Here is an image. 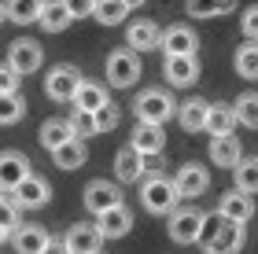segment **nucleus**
<instances>
[{"label": "nucleus", "instance_id": "nucleus-1", "mask_svg": "<svg viewBox=\"0 0 258 254\" xmlns=\"http://www.w3.org/2000/svg\"><path fill=\"white\" fill-rule=\"evenodd\" d=\"M243 239H247V228L236 221H225L221 214L203 217V232H199V243L203 254H240Z\"/></svg>", "mask_w": 258, "mask_h": 254}, {"label": "nucleus", "instance_id": "nucleus-2", "mask_svg": "<svg viewBox=\"0 0 258 254\" xmlns=\"http://www.w3.org/2000/svg\"><path fill=\"white\" fill-rule=\"evenodd\" d=\"M140 203H144L148 214L166 217V214H173V210L181 206V195H177V188H173L170 177H162V173H151V177L140 181Z\"/></svg>", "mask_w": 258, "mask_h": 254}, {"label": "nucleus", "instance_id": "nucleus-3", "mask_svg": "<svg viewBox=\"0 0 258 254\" xmlns=\"http://www.w3.org/2000/svg\"><path fill=\"white\" fill-rule=\"evenodd\" d=\"M173 111H177V103H173V96H170L166 89H144L133 100L137 122H148V125H166Z\"/></svg>", "mask_w": 258, "mask_h": 254}, {"label": "nucleus", "instance_id": "nucleus-4", "mask_svg": "<svg viewBox=\"0 0 258 254\" xmlns=\"http://www.w3.org/2000/svg\"><path fill=\"white\" fill-rule=\"evenodd\" d=\"M170 217V225H166V232L173 243H181V247H188V243H199V232H203V210H196V206H177Z\"/></svg>", "mask_w": 258, "mask_h": 254}, {"label": "nucleus", "instance_id": "nucleus-5", "mask_svg": "<svg viewBox=\"0 0 258 254\" xmlns=\"http://www.w3.org/2000/svg\"><path fill=\"white\" fill-rule=\"evenodd\" d=\"M81 81H85V77H81L78 66H70V63H55L52 70H48V77H44V96L55 100V103H70Z\"/></svg>", "mask_w": 258, "mask_h": 254}, {"label": "nucleus", "instance_id": "nucleus-6", "mask_svg": "<svg viewBox=\"0 0 258 254\" xmlns=\"http://www.w3.org/2000/svg\"><path fill=\"white\" fill-rule=\"evenodd\" d=\"M41 63H44V48H41L37 41L19 37V41H11V44H8V66H11V70H15L19 77L37 74V70H41Z\"/></svg>", "mask_w": 258, "mask_h": 254}, {"label": "nucleus", "instance_id": "nucleus-7", "mask_svg": "<svg viewBox=\"0 0 258 254\" xmlns=\"http://www.w3.org/2000/svg\"><path fill=\"white\" fill-rule=\"evenodd\" d=\"M107 77L114 89H129L140 77V55L133 48H118L107 55Z\"/></svg>", "mask_w": 258, "mask_h": 254}, {"label": "nucleus", "instance_id": "nucleus-8", "mask_svg": "<svg viewBox=\"0 0 258 254\" xmlns=\"http://www.w3.org/2000/svg\"><path fill=\"white\" fill-rule=\"evenodd\" d=\"M30 158L22 155V151H15V147H8V151H0V192L4 195H11L19 188L22 181L30 177Z\"/></svg>", "mask_w": 258, "mask_h": 254}, {"label": "nucleus", "instance_id": "nucleus-9", "mask_svg": "<svg viewBox=\"0 0 258 254\" xmlns=\"http://www.w3.org/2000/svg\"><path fill=\"white\" fill-rule=\"evenodd\" d=\"M11 199H15L19 210H41V206L52 199V188H48V181H44V177L30 173V177L22 181L15 192H11Z\"/></svg>", "mask_w": 258, "mask_h": 254}, {"label": "nucleus", "instance_id": "nucleus-10", "mask_svg": "<svg viewBox=\"0 0 258 254\" xmlns=\"http://www.w3.org/2000/svg\"><path fill=\"white\" fill-rule=\"evenodd\" d=\"M63 243H67L70 254H100L103 236H100V228L92 225V221H78V225H70V228H67Z\"/></svg>", "mask_w": 258, "mask_h": 254}, {"label": "nucleus", "instance_id": "nucleus-11", "mask_svg": "<svg viewBox=\"0 0 258 254\" xmlns=\"http://www.w3.org/2000/svg\"><path fill=\"white\" fill-rule=\"evenodd\" d=\"M173 188H177L181 199H196V195H203L210 188V170L199 162H184L177 170V177H173Z\"/></svg>", "mask_w": 258, "mask_h": 254}, {"label": "nucleus", "instance_id": "nucleus-12", "mask_svg": "<svg viewBox=\"0 0 258 254\" xmlns=\"http://www.w3.org/2000/svg\"><path fill=\"white\" fill-rule=\"evenodd\" d=\"M162 74L173 89H188L199 81V59L196 55H166L162 59Z\"/></svg>", "mask_w": 258, "mask_h": 254}, {"label": "nucleus", "instance_id": "nucleus-13", "mask_svg": "<svg viewBox=\"0 0 258 254\" xmlns=\"http://www.w3.org/2000/svg\"><path fill=\"white\" fill-rule=\"evenodd\" d=\"M118 203H122V188H118V184H111V181H92L85 188V210L92 217L107 214L111 206H118Z\"/></svg>", "mask_w": 258, "mask_h": 254}, {"label": "nucleus", "instance_id": "nucleus-14", "mask_svg": "<svg viewBox=\"0 0 258 254\" xmlns=\"http://www.w3.org/2000/svg\"><path fill=\"white\" fill-rule=\"evenodd\" d=\"M129 147L140 151V155H162V147H166V133H162V125L137 122L133 133H129Z\"/></svg>", "mask_w": 258, "mask_h": 254}, {"label": "nucleus", "instance_id": "nucleus-15", "mask_svg": "<svg viewBox=\"0 0 258 254\" xmlns=\"http://www.w3.org/2000/svg\"><path fill=\"white\" fill-rule=\"evenodd\" d=\"M159 44H162V52L166 55H196V30L192 26H184V22H177V26H170V30H162L159 33Z\"/></svg>", "mask_w": 258, "mask_h": 254}, {"label": "nucleus", "instance_id": "nucleus-16", "mask_svg": "<svg viewBox=\"0 0 258 254\" xmlns=\"http://www.w3.org/2000/svg\"><path fill=\"white\" fill-rule=\"evenodd\" d=\"M96 228H100V236H103V239H122L129 228H133V210H129L125 203L111 206L107 214H100V217H96Z\"/></svg>", "mask_w": 258, "mask_h": 254}, {"label": "nucleus", "instance_id": "nucleus-17", "mask_svg": "<svg viewBox=\"0 0 258 254\" xmlns=\"http://www.w3.org/2000/svg\"><path fill=\"white\" fill-rule=\"evenodd\" d=\"M218 214L225 221H236V225H247L254 217V195H243V192H225L218 203Z\"/></svg>", "mask_w": 258, "mask_h": 254}, {"label": "nucleus", "instance_id": "nucleus-18", "mask_svg": "<svg viewBox=\"0 0 258 254\" xmlns=\"http://www.w3.org/2000/svg\"><path fill=\"white\" fill-rule=\"evenodd\" d=\"M243 158V147H240V136L236 133H225V136H210V162L221 166V170H232Z\"/></svg>", "mask_w": 258, "mask_h": 254}, {"label": "nucleus", "instance_id": "nucleus-19", "mask_svg": "<svg viewBox=\"0 0 258 254\" xmlns=\"http://www.w3.org/2000/svg\"><path fill=\"white\" fill-rule=\"evenodd\" d=\"M114 177H118V184H140L144 181V155L125 144L122 151L114 155Z\"/></svg>", "mask_w": 258, "mask_h": 254}, {"label": "nucleus", "instance_id": "nucleus-20", "mask_svg": "<svg viewBox=\"0 0 258 254\" xmlns=\"http://www.w3.org/2000/svg\"><path fill=\"white\" fill-rule=\"evenodd\" d=\"M8 239H11V247H15V254H41L44 243H48V232H44L41 225H19Z\"/></svg>", "mask_w": 258, "mask_h": 254}, {"label": "nucleus", "instance_id": "nucleus-21", "mask_svg": "<svg viewBox=\"0 0 258 254\" xmlns=\"http://www.w3.org/2000/svg\"><path fill=\"white\" fill-rule=\"evenodd\" d=\"M159 26L151 19H137V22H129V30H125V44L129 48H140V52H148V48H159Z\"/></svg>", "mask_w": 258, "mask_h": 254}, {"label": "nucleus", "instance_id": "nucleus-22", "mask_svg": "<svg viewBox=\"0 0 258 254\" xmlns=\"http://www.w3.org/2000/svg\"><path fill=\"white\" fill-rule=\"evenodd\" d=\"M52 158H55V166H59V170H81V166L89 162V147H85V140L70 136L67 144H59L52 151Z\"/></svg>", "mask_w": 258, "mask_h": 254}, {"label": "nucleus", "instance_id": "nucleus-23", "mask_svg": "<svg viewBox=\"0 0 258 254\" xmlns=\"http://www.w3.org/2000/svg\"><path fill=\"white\" fill-rule=\"evenodd\" d=\"M207 107H210L207 100L192 96V100L177 103V111H173V114H177V122H181L184 133H199V129H203V122H207Z\"/></svg>", "mask_w": 258, "mask_h": 254}, {"label": "nucleus", "instance_id": "nucleus-24", "mask_svg": "<svg viewBox=\"0 0 258 254\" xmlns=\"http://www.w3.org/2000/svg\"><path fill=\"white\" fill-rule=\"evenodd\" d=\"M70 22H74V19L67 15L63 0H44L41 11H37V26H41L44 33H63V30L70 26Z\"/></svg>", "mask_w": 258, "mask_h": 254}, {"label": "nucleus", "instance_id": "nucleus-25", "mask_svg": "<svg viewBox=\"0 0 258 254\" xmlns=\"http://www.w3.org/2000/svg\"><path fill=\"white\" fill-rule=\"evenodd\" d=\"M203 129H207L210 136H225V133L236 129V118H232V107H229V103H210Z\"/></svg>", "mask_w": 258, "mask_h": 254}, {"label": "nucleus", "instance_id": "nucleus-26", "mask_svg": "<svg viewBox=\"0 0 258 254\" xmlns=\"http://www.w3.org/2000/svg\"><path fill=\"white\" fill-rule=\"evenodd\" d=\"M70 103H74L78 111H89V114H92L96 107H103V103H107V89H103V85H96V81H81Z\"/></svg>", "mask_w": 258, "mask_h": 254}, {"label": "nucleus", "instance_id": "nucleus-27", "mask_svg": "<svg viewBox=\"0 0 258 254\" xmlns=\"http://www.w3.org/2000/svg\"><path fill=\"white\" fill-rule=\"evenodd\" d=\"M232 177H236V192H243V195H258V155L240 158V162L232 166Z\"/></svg>", "mask_w": 258, "mask_h": 254}, {"label": "nucleus", "instance_id": "nucleus-28", "mask_svg": "<svg viewBox=\"0 0 258 254\" xmlns=\"http://www.w3.org/2000/svg\"><path fill=\"white\" fill-rule=\"evenodd\" d=\"M232 118L243 129H258V92H240L232 103Z\"/></svg>", "mask_w": 258, "mask_h": 254}, {"label": "nucleus", "instance_id": "nucleus-29", "mask_svg": "<svg viewBox=\"0 0 258 254\" xmlns=\"http://www.w3.org/2000/svg\"><path fill=\"white\" fill-rule=\"evenodd\" d=\"M240 77H247V81H258V41H243L236 48V59H232Z\"/></svg>", "mask_w": 258, "mask_h": 254}, {"label": "nucleus", "instance_id": "nucleus-30", "mask_svg": "<svg viewBox=\"0 0 258 254\" xmlns=\"http://www.w3.org/2000/svg\"><path fill=\"white\" fill-rule=\"evenodd\" d=\"M70 136H74V133H70V125H67V118H48V122L41 125L37 140L44 144V151H55V147H59V144H67Z\"/></svg>", "mask_w": 258, "mask_h": 254}, {"label": "nucleus", "instance_id": "nucleus-31", "mask_svg": "<svg viewBox=\"0 0 258 254\" xmlns=\"http://www.w3.org/2000/svg\"><path fill=\"white\" fill-rule=\"evenodd\" d=\"M41 4L44 0H4V19L19 22V26H30V22H37Z\"/></svg>", "mask_w": 258, "mask_h": 254}, {"label": "nucleus", "instance_id": "nucleus-32", "mask_svg": "<svg viewBox=\"0 0 258 254\" xmlns=\"http://www.w3.org/2000/svg\"><path fill=\"white\" fill-rule=\"evenodd\" d=\"M125 15H129V8L122 0H96V4H92V19H96L100 26H118Z\"/></svg>", "mask_w": 258, "mask_h": 254}, {"label": "nucleus", "instance_id": "nucleus-33", "mask_svg": "<svg viewBox=\"0 0 258 254\" xmlns=\"http://www.w3.org/2000/svg\"><path fill=\"white\" fill-rule=\"evenodd\" d=\"M22 114H26V100H22L19 92H8V96H0V125H15Z\"/></svg>", "mask_w": 258, "mask_h": 254}, {"label": "nucleus", "instance_id": "nucleus-34", "mask_svg": "<svg viewBox=\"0 0 258 254\" xmlns=\"http://www.w3.org/2000/svg\"><path fill=\"white\" fill-rule=\"evenodd\" d=\"M67 125H70V133H74L78 140H85V136H96V125H92V114H89V111H78V107H74V114L67 118Z\"/></svg>", "mask_w": 258, "mask_h": 254}, {"label": "nucleus", "instance_id": "nucleus-35", "mask_svg": "<svg viewBox=\"0 0 258 254\" xmlns=\"http://www.w3.org/2000/svg\"><path fill=\"white\" fill-rule=\"evenodd\" d=\"M19 214L22 210L15 206V199L0 192V228H4V232H15V228H19Z\"/></svg>", "mask_w": 258, "mask_h": 254}, {"label": "nucleus", "instance_id": "nucleus-36", "mask_svg": "<svg viewBox=\"0 0 258 254\" xmlns=\"http://www.w3.org/2000/svg\"><path fill=\"white\" fill-rule=\"evenodd\" d=\"M92 125H96V133H111L114 125H118V107H114V103L96 107V111H92Z\"/></svg>", "mask_w": 258, "mask_h": 254}, {"label": "nucleus", "instance_id": "nucleus-37", "mask_svg": "<svg viewBox=\"0 0 258 254\" xmlns=\"http://www.w3.org/2000/svg\"><path fill=\"white\" fill-rule=\"evenodd\" d=\"M184 11L188 19H210L218 15V0H184Z\"/></svg>", "mask_w": 258, "mask_h": 254}, {"label": "nucleus", "instance_id": "nucleus-38", "mask_svg": "<svg viewBox=\"0 0 258 254\" xmlns=\"http://www.w3.org/2000/svg\"><path fill=\"white\" fill-rule=\"evenodd\" d=\"M240 30H243V37H247V41H258V4H251L247 11H243Z\"/></svg>", "mask_w": 258, "mask_h": 254}, {"label": "nucleus", "instance_id": "nucleus-39", "mask_svg": "<svg viewBox=\"0 0 258 254\" xmlns=\"http://www.w3.org/2000/svg\"><path fill=\"white\" fill-rule=\"evenodd\" d=\"M92 4H96V0H63L70 19H92Z\"/></svg>", "mask_w": 258, "mask_h": 254}, {"label": "nucleus", "instance_id": "nucleus-40", "mask_svg": "<svg viewBox=\"0 0 258 254\" xmlns=\"http://www.w3.org/2000/svg\"><path fill=\"white\" fill-rule=\"evenodd\" d=\"M19 85H22V77L4 63V66H0V96H8V92H19Z\"/></svg>", "mask_w": 258, "mask_h": 254}, {"label": "nucleus", "instance_id": "nucleus-41", "mask_svg": "<svg viewBox=\"0 0 258 254\" xmlns=\"http://www.w3.org/2000/svg\"><path fill=\"white\" fill-rule=\"evenodd\" d=\"M41 254H70V250H67V243H63V236H48V243H44Z\"/></svg>", "mask_w": 258, "mask_h": 254}, {"label": "nucleus", "instance_id": "nucleus-42", "mask_svg": "<svg viewBox=\"0 0 258 254\" xmlns=\"http://www.w3.org/2000/svg\"><path fill=\"white\" fill-rule=\"evenodd\" d=\"M162 170V158L159 155H144V177H151V173Z\"/></svg>", "mask_w": 258, "mask_h": 254}, {"label": "nucleus", "instance_id": "nucleus-43", "mask_svg": "<svg viewBox=\"0 0 258 254\" xmlns=\"http://www.w3.org/2000/svg\"><path fill=\"white\" fill-rule=\"evenodd\" d=\"M232 8H236V0H218V15H229Z\"/></svg>", "mask_w": 258, "mask_h": 254}, {"label": "nucleus", "instance_id": "nucleus-44", "mask_svg": "<svg viewBox=\"0 0 258 254\" xmlns=\"http://www.w3.org/2000/svg\"><path fill=\"white\" fill-rule=\"evenodd\" d=\"M122 4H125V8H140L144 0H122Z\"/></svg>", "mask_w": 258, "mask_h": 254}, {"label": "nucleus", "instance_id": "nucleus-45", "mask_svg": "<svg viewBox=\"0 0 258 254\" xmlns=\"http://www.w3.org/2000/svg\"><path fill=\"white\" fill-rule=\"evenodd\" d=\"M0 22H4V0H0Z\"/></svg>", "mask_w": 258, "mask_h": 254}]
</instances>
